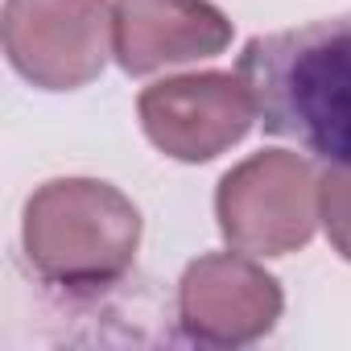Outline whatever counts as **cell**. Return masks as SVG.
Masks as SVG:
<instances>
[{
    "instance_id": "4",
    "label": "cell",
    "mask_w": 351,
    "mask_h": 351,
    "mask_svg": "<svg viewBox=\"0 0 351 351\" xmlns=\"http://www.w3.org/2000/svg\"><path fill=\"white\" fill-rule=\"evenodd\" d=\"M0 38L21 79L42 91H75L116 54V13L108 0H5Z\"/></svg>"
},
{
    "instance_id": "5",
    "label": "cell",
    "mask_w": 351,
    "mask_h": 351,
    "mask_svg": "<svg viewBox=\"0 0 351 351\" xmlns=\"http://www.w3.org/2000/svg\"><path fill=\"white\" fill-rule=\"evenodd\" d=\"M141 128L173 161H211L240 145L256 120L252 91L240 75H178L141 91Z\"/></svg>"
},
{
    "instance_id": "6",
    "label": "cell",
    "mask_w": 351,
    "mask_h": 351,
    "mask_svg": "<svg viewBox=\"0 0 351 351\" xmlns=\"http://www.w3.org/2000/svg\"><path fill=\"white\" fill-rule=\"evenodd\" d=\"M281 285L248 252L199 256L178 289L182 330L211 347H244L265 339L281 318Z\"/></svg>"
},
{
    "instance_id": "8",
    "label": "cell",
    "mask_w": 351,
    "mask_h": 351,
    "mask_svg": "<svg viewBox=\"0 0 351 351\" xmlns=\"http://www.w3.org/2000/svg\"><path fill=\"white\" fill-rule=\"evenodd\" d=\"M318 215L326 240L343 261H351V165H335L318 178Z\"/></svg>"
},
{
    "instance_id": "2",
    "label": "cell",
    "mask_w": 351,
    "mask_h": 351,
    "mask_svg": "<svg viewBox=\"0 0 351 351\" xmlns=\"http://www.w3.org/2000/svg\"><path fill=\"white\" fill-rule=\"evenodd\" d=\"M21 244L42 281L71 293H95L132 269L141 211L112 182L54 178L25 203Z\"/></svg>"
},
{
    "instance_id": "7",
    "label": "cell",
    "mask_w": 351,
    "mask_h": 351,
    "mask_svg": "<svg viewBox=\"0 0 351 351\" xmlns=\"http://www.w3.org/2000/svg\"><path fill=\"white\" fill-rule=\"evenodd\" d=\"M116 62L153 75L195 58H215L232 42V21L211 0H116Z\"/></svg>"
},
{
    "instance_id": "3",
    "label": "cell",
    "mask_w": 351,
    "mask_h": 351,
    "mask_svg": "<svg viewBox=\"0 0 351 351\" xmlns=\"http://www.w3.org/2000/svg\"><path fill=\"white\" fill-rule=\"evenodd\" d=\"M219 232L248 256H289L314 240L318 178L314 165L285 149H265L223 173L215 191Z\"/></svg>"
},
{
    "instance_id": "1",
    "label": "cell",
    "mask_w": 351,
    "mask_h": 351,
    "mask_svg": "<svg viewBox=\"0 0 351 351\" xmlns=\"http://www.w3.org/2000/svg\"><path fill=\"white\" fill-rule=\"evenodd\" d=\"M236 75L265 132L351 165V13L252 38Z\"/></svg>"
}]
</instances>
